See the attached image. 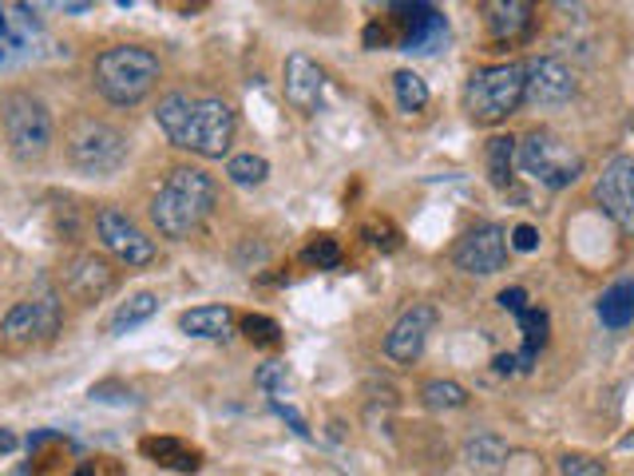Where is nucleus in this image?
Returning a JSON list of instances; mask_svg holds the SVG:
<instances>
[{"label":"nucleus","instance_id":"1","mask_svg":"<svg viewBox=\"0 0 634 476\" xmlns=\"http://www.w3.org/2000/svg\"><path fill=\"white\" fill-rule=\"evenodd\" d=\"M215 199L218 187L207 172H199V167H175L152 199L155 230L163 238H170V242H183V238H190L207 223V215L215 210Z\"/></svg>","mask_w":634,"mask_h":476},{"label":"nucleus","instance_id":"2","mask_svg":"<svg viewBox=\"0 0 634 476\" xmlns=\"http://www.w3.org/2000/svg\"><path fill=\"white\" fill-rule=\"evenodd\" d=\"M163 76V64L152 48L143 44H112L92 64L95 92L112 107H135L155 92Z\"/></svg>","mask_w":634,"mask_h":476},{"label":"nucleus","instance_id":"3","mask_svg":"<svg viewBox=\"0 0 634 476\" xmlns=\"http://www.w3.org/2000/svg\"><path fill=\"white\" fill-rule=\"evenodd\" d=\"M448 40L445 17L428 4V0H393L385 17H377L365 29V48H401V52H417L428 56Z\"/></svg>","mask_w":634,"mask_h":476},{"label":"nucleus","instance_id":"4","mask_svg":"<svg viewBox=\"0 0 634 476\" xmlns=\"http://www.w3.org/2000/svg\"><path fill=\"white\" fill-rule=\"evenodd\" d=\"M523 84H528V72L523 64H488L476 68L468 76L465 87V107L472 115V124H503L508 115L520 112L523 104Z\"/></svg>","mask_w":634,"mask_h":476},{"label":"nucleus","instance_id":"5","mask_svg":"<svg viewBox=\"0 0 634 476\" xmlns=\"http://www.w3.org/2000/svg\"><path fill=\"white\" fill-rule=\"evenodd\" d=\"M0 132L17 163H40L52 147V115L32 92H9L0 100Z\"/></svg>","mask_w":634,"mask_h":476},{"label":"nucleus","instance_id":"6","mask_svg":"<svg viewBox=\"0 0 634 476\" xmlns=\"http://www.w3.org/2000/svg\"><path fill=\"white\" fill-rule=\"evenodd\" d=\"M516 159L520 167L548 190H563L571 183H579L583 175V155L571 147V143L559 139L551 127H536L516 143Z\"/></svg>","mask_w":634,"mask_h":476},{"label":"nucleus","instance_id":"7","mask_svg":"<svg viewBox=\"0 0 634 476\" xmlns=\"http://www.w3.org/2000/svg\"><path fill=\"white\" fill-rule=\"evenodd\" d=\"M235 132H238L235 107L227 100H218V95H199V100H190L187 124H183L175 147L202 155V159H222L230 152V143H235Z\"/></svg>","mask_w":634,"mask_h":476},{"label":"nucleus","instance_id":"8","mask_svg":"<svg viewBox=\"0 0 634 476\" xmlns=\"http://www.w3.org/2000/svg\"><path fill=\"white\" fill-rule=\"evenodd\" d=\"M67 159L80 175H115L127 163V135L104 120H80L67 135Z\"/></svg>","mask_w":634,"mask_h":476},{"label":"nucleus","instance_id":"9","mask_svg":"<svg viewBox=\"0 0 634 476\" xmlns=\"http://www.w3.org/2000/svg\"><path fill=\"white\" fill-rule=\"evenodd\" d=\"M64 325V306L56 294H32L17 302L0 318V342L4 345H37L48 342Z\"/></svg>","mask_w":634,"mask_h":476},{"label":"nucleus","instance_id":"10","mask_svg":"<svg viewBox=\"0 0 634 476\" xmlns=\"http://www.w3.org/2000/svg\"><path fill=\"white\" fill-rule=\"evenodd\" d=\"M95 235H100V242H104L107 255L127 270L152 267L155 255H159V250H155V238L143 235V230L135 227L119 207H104L100 215H95Z\"/></svg>","mask_w":634,"mask_h":476},{"label":"nucleus","instance_id":"11","mask_svg":"<svg viewBox=\"0 0 634 476\" xmlns=\"http://www.w3.org/2000/svg\"><path fill=\"white\" fill-rule=\"evenodd\" d=\"M453 262L456 270L465 275H500L503 262H508V230L500 223H480V227L468 230L460 242L453 247Z\"/></svg>","mask_w":634,"mask_h":476},{"label":"nucleus","instance_id":"12","mask_svg":"<svg viewBox=\"0 0 634 476\" xmlns=\"http://www.w3.org/2000/svg\"><path fill=\"white\" fill-rule=\"evenodd\" d=\"M595 203L619 230L634 235V155H615L595 179Z\"/></svg>","mask_w":634,"mask_h":476},{"label":"nucleus","instance_id":"13","mask_svg":"<svg viewBox=\"0 0 634 476\" xmlns=\"http://www.w3.org/2000/svg\"><path fill=\"white\" fill-rule=\"evenodd\" d=\"M436 306L433 302H413L405 314L393 322V330L385 333V358L397 365H413L425 353L428 333L436 330Z\"/></svg>","mask_w":634,"mask_h":476},{"label":"nucleus","instance_id":"14","mask_svg":"<svg viewBox=\"0 0 634 476\" xmlns=\"http://www.w3.org/2000/svg\"><path fill=\"white\" fill-rule=\"evenodd\" d=\"M115 282H119V275H115L112 262L100 255H76L60 270V290L80 306H92L100 302V298H107L115 290Z\"/></svg>","mask_w":634,"mask_h":476},{"label":"nucleus","instance_id":"15","mask_svg":"<svg viewBox=\"0 0 634 476\" xmlns=\"http://www.w3.org/2000/svg\"><path fill=\"white\" fill-rule=\"evenodd\" d=\"M528 84H523V104L531 107H559L575 95V72L559 56H540L523 64Z\"/></svg>","mask_w":634,"mask_h":476},{"label":"nucleus","instance_id":"16","mask_svg":"<svg viewBox=\"0 0 634 476\" xmlns=\"http://www.w3.org/2000/svg\"><path fill=\"white\" fill-rule=\"evenodd\" d=\"M285 100L290 107H298L302 115H313L322 107V92H325V72L318 60H310L305 52H294L285 60Z\"/></svg>","mask_w":634,"mask_h":476},{"label":"nucleus","instance_id":"17","mask_svg":"<svg viewBox=\"0 0 634 476\" xmlns=\"http://www.w3.org/2000/svg\"><path fill=\"white\" fill-rule=\"evenodd\" d=\"M484 24L496 44H516L536 24V0H484Z\"/></svg>","mask_w":634,"mask_h":476},{"label":"nucleus","instance_id":"18","mask_svg":"<svg viewBox=\"0 0 634 476\" xmlns=\"http://www.w3.org/2000/svg\"><path fill=\"white\" fill-rule=\"evenodd\" d=\"M143 457L155 461L159 468H175V473H199L202 468V453L199 448L183 445L175 437H143Z\"/></svg>","mask_w":634,"mask_h":476},{"label":"nucleus","instance_id":"19","mask_svg":"<svg viewBox=\"0 0 634 476\" xmlns=\"http://www.w3.org/2000/svg\"><path fill=\"white\" fill-rule=\"evenodd\" d=\"M179 325L190 338H210V342H218V338H230V330H235V310H230V306H195V310H187V314L179 318Z\"/></svg>","mask_w":634,"mask_h":476},{"label":"nucleus","instance_id":"20","mask_svg":"<svg viewBox=\"0 0 634 476\" xmlns=\"http://www.w3.org/2000/svg\"><path fill=\"white\" fill-rule=\"evenodd\" d=\"M599 322L606 330H626L634 322V282L623 278V282L606 286L603 298H599Z\"/></svg>","mask_w":634,"mask_h":476},{"label":"nucleus","instance_id":"21","mask_svg":"<svg viewBox=\"0 0 634 476\" xmlns=\"http://www.w3.org/2000/svg\"><path fill=\"white\" fill-rule=\"evenodd\" d=\"M520 333H523V353H520V370H531V362L540 358V350L548 345V330H551V322H548V310H540V306H528L520 318Z\"/></svg>","mask_w":634,"mask_h":476},{"label":"nucleus","instance_id":"22","mask_svg":"<svg viewBox=\"0 0 634 476\" xmlns=\"http://www.w3.org/2000/svg\"><path fill=\"white\" fill-rule=\"evenodd\" d=\"M155 310H159V294H152V290H139L135 298H127L119 310L112 314V322H107V333H127L135 330V325H143L147 318H155Z\"/></svg>","mask_w":634,"mask_h":476},{"label":"nucleus","instance_id":"23","mask_svg":"<svg viewBox=\"0 0 634 476\" xmlns=\"http://www.w3.org/2000/svg\"><path fill=\"white\" fill-rule=\"evenodd\" d=\"M516 143L511 135H496V139H488V179H492L496 190H508L511 187V167H516Z\"/></svg>","mask_w":634,"mask_h":476},{"label":"nucleus","instance_id":"24","mask_svg":"<svg viewBox=\"0 0 634 476\" xmlns=\"http://www.w3.org/2000/svg\"><path fill=\"white\" fill-rule=\"evenodd\" d=\"M393 92H397V104L401 112L417 115L428 107V84L413 72V68H401V72H393Z\"/></svg>","mask_w":634,"mask_h":476},{"label":"nucleus","instance_id":"25","mask_svg":"<svg viewBox=\"0 0 634 476\" xmlns=\"http://www.w3.org/2000/svg\"><path fill=\"white\" fill-rule=\"evenodd\" d=\"M420 401H425L428 410H465L468 405V390L460 385V381H445V377H436L428 381L425 390H420Z\"/></svg>","mask_w":634,"mask_h":476},{"label":"nucleus","instance_id":"26","mask_svg":"<svg viewBox=\"0 0 634 476\" xmlns=\"http://www.w3.org/2000/svg\"><path fill=\"white\" fill-rule=\"evenodd\" d=\"M266 175H270V163H266L262 155H254V152L230 155V159H227V179L235 183V187H262Z\"/></svg>","mask_w":634,"mask_h":476},{"label":"nucleus","instance_id":"27","mask_svg":"<svg viewBox=\"0 0 634 476\" xmlns=\"http://www.w3.org/2000/svg\"><path fill=\"white\" fill-rule=\"evenodd\" d=\"M465 457L472 461L476 468H500L503 461H508V445H503L500 437H492V433H484V437L468 441Z\"/></svg>","mask_w":634,"mask_h":476},{"label":"nucleus","instance_id":"28","mask_svg":"<svg viewBox=\"0 0 634 476\" xmlns=\"http://www.w3.org/2000/svg\"><path fill=\"white\" fill-rule=\"evenodd\" d=\"M242 333H247L250 345H262V350H274V345H282V325H278L274 318H266V314H247V318H242Z\"/></svg>","mask_w":634,"mask_h":476},{"label":"nucleus","instance_id":"29","mask_svg":"<svg viewBox=\"0 0 634 476\" xmlns=\"http://www.w3.org/2000/svg\"><path fill=\"white\" fill-rule=\"evenodd\" d=\"M305 267H318V270H341V262H345V255H341V247H337V238H330V235H318L305 247Z\"/></svg>","mask_w":634,"mask_h":476},{"label":"nucleus","instance_id":"30","mask_svg":"<svg viewBox=\"0 0 634 476\" xmlns=\"http://www.w3.org/2000/svg\"><path fill=\"white\" fill-rule=\"evenodd\" d=\"M361 238H365V242H370L373 250H381V255H393V250H401V230H397V223L381 219V215L361 227Z\"/></svg>","mask_w":634,"mask_h":476},{"label":"nucleus","instance_id":"31","mask_svg":"<svg viewBox=\"0 0 634 476\" xmlns=\"http://www.w3.org/2000/svg\"><path fill=\"white\" fill-rule=\"evenodd\" d=\"M559 473L563 476H606L603 461L588 457V453H568V457H559Z\"/></svg>","mask_w":634,"mask_h":476},{"label":"nucleus","instance_id":"32","mask_svg":"<svg viewBox=\"0 0 634 476\" xmlns=\"http://www.w3.org/2000/svg\"><path fill=\"white\" fill-rule=\"evenodd\" d=\"M285 365L282 362H266L262 370L254 373V385L258 390H266V393H282L285 390Z\"/></svg>","mask_w":634,"mask_h":476},{"label":"nucleus","instance_id":"33","mask_svg":"<svg viewBox=\"0 0 634 476\" xmlns=\"http://www.w3.org/2000/svg\"><path fill=\"white\" fill-rule=\"evenodd\" d=\"M508 247H511V250H520V255H531V250H540V230L531 227V223H520V227H511Z\"/></svg>","mask_w":634,"mask_h":476},{"label":"nucleus","instance_id":"34","mask_svg":"<svg viewBox=\"0 0 634 476\" xmlns=\"http://www.w3.org/2000/svg\"><path fill=\"white\" fill-rule=\"evenodd\" d=\"M500 310H508L511 318H520L523 310H528V290H520V286H511V290H500Z\"/></svg>","mask_w":634,"mask_h":476},{"label":"nucleus","instance_id":"35","mask_svg":"<svg viewBox=\"0 0 634 476\" xmlns=\"http://www.w3.org/2000/svg\"><path fill=\"white\" fill-rule=\"evenodd\" d=\"M40 9H52V12H64V17H76V12H87L95 0H32Z\"/></svg>","mask_w":634,"mask_h":476},{"label":"nucleus","instance_id":"36","mask_svg":"<svg viewBox=\"0 0 634 476\" xmlns=\"http://www.w3.org/2000/svg\"><path fill=\"white\" fill-rule=\"evenodd\" d=\"M274 413H278V417H285V421H290V428H294L298 437H310V425H305V421L298 417V413L290 410V405H282V401H274Z\"/></svg>","mask_w":634,"mask_h":476},{"label":"nucleus","instance_id":"37","mask_svg":"<svg viewBox=\"0 0 634 476\" xmlns=\"http://www.w3.org/2000/svg\"><path fill=\"white\" fill-rule=\"evenodd\" d=\"M496 373H516L520 370V358H516V353H496Z\"/></svg>","mask_w":634,"mask_h":476},{"label":"nucleus","instance_id":"38","mask_svg":"<svg viewBox=\"0 0 634 476\" xmlns=\"http://www.w3.org/2000/svg\"><path fill=\"white\" fill-rule=\"evenodd\" d=\"M17 448V437H12L9 428H0V453H12Z\"/></svg>","mask_w":634,"mask_h":476},{"label":"nucleus","instance_id":"39","mask_svg":"<svg viewBox=\"0 0 634 476\" xmlns=\"http://www.w3.org/2000/svg\"><path fill=\"white\" fill-rule=\"evenodd\" d=\"M9 37V17H4V12H0V40Z\"/></svg>","mask_w":634,"mask_h":476},{"label":"nucleus","instance_id":"40","mask_svg":"<svg viewBox=\"0 0 634 476\" xmlns=\"http://www.w3.org/2000/svg\"><path fill=\"white\" fill-rule=\"evenodd\" d=\"M72 476H95V473H92V465H84V468H76Z\"/></svg>","mask_w":634,"mask_h":476},{"label":"nucleus","instance_id":"41","mask_svg":"<svg viewBox=\"0 0 634 476\" xmlns=\"http://www.w3.org/2000/svg\"><path fill=\"white\" fill-rule=\"evenodd\" d=\"M631 132H634V115H631Z\"/></svg>","mask_w":634,"mask_h":476},{"label":"nucleus","instance_id":"42","mask_svg":"<svg viewBox=\"0 0 634 476\" xmlns=\"http://www.w3.org/2000/svg\"><path fill=\"white\" fill-rule=\"evenodd\" d=\"M563 4H568V0H563Z\"/></svg>","mask_w":634,"mask_h":476}]
</instances>
